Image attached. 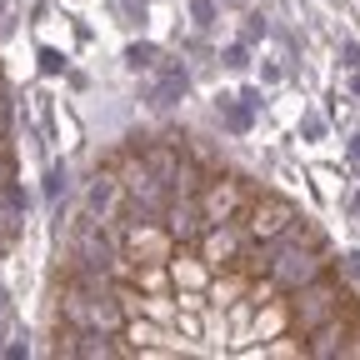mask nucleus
I'll list each match as a JSON object with an SVG mask.
<instances>
[{
  "instance_id": "obj_2",
  "label": "nucleus",
  "mask_w": 360,
  "mask_h": 360,
  "mask_svg": "<svg viewBox=\"0 0 360 360\" xmlns=\"http://www.w3.org/2000/svg\"><path fill=\"white\" fill-rule=\"evenodd\" d=\"M335 300H345L335 285H326L321 276H315L310 285H300V295L290 300V315H295V330L300 335H310L315 326H326L330 315H335Z\"/></svg>"
},
{
  "instance_id": "obj_3",
  "label": "nucleus",
  "mask_w": 360,
  "mask_h": 360,
  "mask_svg": "<svg viewBox=\"0 0 360 360\" xmlns=\"http://www.w3.org/2000/svg\"><path fill=\"white\" fill-rule=\"evenodd\" d=\"M165 215H170V236H175L180 245H195V240H205V236H210V220H205L200 195H186V200L165 205Z\"/></svg>"
},
{
  "instance_id": "obj_4",
  "label": "nucleus",
  "mask_w": 360,
  "mask_h": 360,
  "mask_svg": "<svg viewBox=\"0 0 360 360\" xmlns=\"http://www.w3.org/2000/svg\"><path fill=\"white\" fill-rule=\"evenodd\" d=\"M295 220V210L285 205V200H276V195H265L255 210H250V231L255 236H276V231H285V225Z\"/></svg>"
},
{
  "instance_id": "obj_10",
  "label": "nucleus",
  "mask_w": 360,
  "mask_h": 360,
  "mask_svg": "<svg viewBox=\"0 0 360 360\" xmlns=\"http://www.w3.org/2000/svg\"><path fill=\"white\" fill-rule=\"evenodd\" d=\"M191 15H195V25L205 30V25H215V6L210 0H191Z\"/></svg>"
},
{
  "instance_id": "obj_5",
  "label": "nucleus",
  "mask_w": 360,
  "mask_h": 360,
  "mask_svg": "<svg viewBox=\"0 0 360 360\" xmlns=\"http://www.w3.org/2000/svg\"><path fill=\"white\" fill-rule=\"evenodd\" d=\"M200 205H205V220L220 225L225 215L236 210V186H231V180H225V186H205V191H200Z\"/></svg>"
},
{
  "instance_id": "obj_13",
  "label": "nucleus",
  "mask_w": 360,
  "mask_h": 360,
  "mask_svg": "<svg viewBox=\"0 0 360 360\" xmlns=\"http://www.w3.org/2000/svg\"><path fill=\"white\" fill-rule=\"evenodd\" d=\"M40 65H45V70H65V56H56V51H40Z\"/></svg>"
},
{
  "instance_id": "obj_1",
  "label": "nucleus",
  "mask_w": 360,
  "mask_h": 360,
  "mask_svg": "<svg viewBox=\"0 0 360 360\" xmlns=\"http://www.w3.org/2000/svg\"><path fill=\"white\" fill-rule=\"evenodd\" d=\"M270 255L276 260H265V270H270V281H276L281 290H300V285H310L315 276H321V260H315L310 250H290L285 236L270 245Z\"/></svg>"
},
{
  "instance_id": "obj_15",
  "label": "nucleus",
  "mask_w": 360,
  "mask_h": 360,
  "mask_svg": "<svg viewBox=\"0 0 360 360\" xmlns=\"http://www.w3.org/2000/svg\"><path fill=\"white\" fill-rule=\"evenodd\" d=\"M340 265H345V276H360V250H350V255H340Z\"/></svg>"
},
{
  "instance_id": "obj_9",
  "label": "nucleus",
  "mask_w": 360,
  "mask_h": 360,
  "mask_svg": "<svg viewBox=\"0 0 360 360\" xmlns=\"http://www.w3.org/2000/svg\"><path fill=\"white\" fill-rule=\"evenodd\" d=\"M125 65H130V70H150V65H155V51H150V45H130V51H125Z\"/></svg>"
},
{
  "instance_id": "obj_16",
  "label": "nucleus",
  "mask_w": 360,
  "mask_h": 360,
  "mask_svg": "<svg viewBox=\"0 0 360 360\" xmlns=\"http://www.w3.org/2000/svg\"><path fill=\"white\" fill-rule=\"evenodd\" d=\"M6 310H11V300H6V290H0V321H6Z\"/></svg>"
},
{
  "instance_id": "obj_17",
  "label": "nucleus",
  "mask_w": 360,
  "mask_h": 360,
  "mask_svg": "<svg viewBox=\"0 0 360 360\" xmlns=\"http://www.w3.org/2000/svg\"><path fill=\"white\" fill-rule=\"evenodd\" d=\"M355 96H360V70H355Z\"/></svg>"
},
{
  "instance_id": "obj_7",
  "label": "nucleus",
  "mask_w": 360,
  "mask_h": 360,
  "mask_svg": "<svg viewBox=\"0 0 360 360\" xmlns=\"http://www.w3.org/2000/svg\"><path fill=\"white\" fill-rule=\"evenodd\" d=\"M191 90V75H186V65H165V75H160V101L170 105L175 96H186Z\"/></svg>"
},
{
  "instance_id": "obj_8",
  "label": "nucleus",
  "mask_w": 360,
  "mask_h": 360,
  "mask_svg": "<svg viewBox=\"0 0 360 360\" xmlns=\"http://www.w3.org/2000/svg\"><path fill=\"white\" fill-rule=\"evenodd\" d=\"M115 195H120V191H115V180H96V186H90V210H101V215H105V210L115 205Z\"/></svg>"
},
{
  "instance_id": "obj_14",
  "label": "nucleus",
  "mask_w": 360,
  "mask_h": 360,
  "mask_svg": "<svg viewBox=\"0 0 360 360\" xmlns=\"http://www.w3.org/2000/svg\"><path fill=\"white\" fill-rule=\"evenodd\" d=\"M45 195H65V170L51 175V186H45Z\"/></svg>"
},
{
  "instance_id": "obj_11",
  "label": "nucleus",
  "mask_w": 360,
  "mask_h": 360,
  "mask_svg": "<svg viewBox=\"0 0 360 360\" xmlns=\"http://www.w3.org/2000/svg\"><path fill=\"white\" fill-rule=\"evenodd\" d=\"M340 65H345V70H360V45H355V40L340 45Z\"/></svg>"
},
{
  "instance_id": "obj_12",
  "label": "nucleus",
  "mask_w": 360,
  "mask_h": 360,
  "mask_svg": "<svg viewBox=\"0 0 360 360\" xmlns=\"http://www.w3.org/2000/svg\"><path fill=\"white\" fill-rule=\"evenodd\" d=\"M225 65H231V70H245L250 60H245V45H231V51H225Z\"/></svg>"
},
{
  "instance_id": "obj_6",
  "label": "nucleus",
  "mask_w": 360,
  "mask_h": 360,
  "mask_svg": "<svg viewBox=\"0 0 360 360\" xmlns=\"http://www.w3.org/2000/svg\"><path fill=\"white\" fill-rule=\"evenodd\" d=\"M146 170H155V180H165L170 186V175H175V165H180V150L175 146H146V160H141Z\"/></svg>"
}]
</instances>
